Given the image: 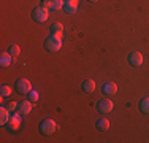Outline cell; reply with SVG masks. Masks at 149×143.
I'll list each match as a JSON object with an SVG mask.
<instances>
[{"label": "cell", "mask_w": 149, "mask_h": 143, "mask_svg": "<svg viewBox=\"0 0 149 143\" xmlns=\"http://www.w3.org/2000/svg\"><path fill=\"white\" fill-rule=\"evenodd\" d=\"M57 129V124H56L54 119H51V118H46L40 123V132L43 135H51L54 134V130Z\"/></svg>", "instance_id": "1"}, {"label": "cell", "mask_w": 149, "mask_h": 143, "mask_svg": "<svg viewBox=\"0 0 149 143\" xmlns=\"http://www.w3.org/2000/svg\"><path fill=\"white\" fill-rule=\"evenodd\" d=\"M45 48L48 49V51L51 53H56L59 51L60 48H62V38L59 37H54V35H51V37H48L45 40Z\"/></svg>", "instance_id": "2"}, {"label": "cell", "mask_w": 149, "mask_h": 143, "mask_svg": "<svg viewBox=\"0 0 149 143\" xmlns=\"http://www.w3.org/2000/svg\"><path fill=\"white\" fill-rule=\"evenodd\" d=\"M32 18H33L35 22H45V21L49 18V10L45 8L43 5H41V6H37V8L32 11Z\"/></svg>", "instance_id": "3"}, {"label": "cell", "mask_w": 149, "mask_h": 143, "mask_svg": "<svg viewBox=\"0 0 149 143\" xmlns=\"http://www.w3.org/2000/svg\"><path fill=\"white\" fill-rule=\"evenodd\" d=\"M15 89L19 94H29L32 91V84H30L29 80H26V78H19L15 84Z\"/></svg>", "instance_id": "4"}, {"label": "cell", "mask_w": 149, "mask_h": 143, "mask_svg": "<svg viewBox=\"0 0 149 143\" xmlns=\"http://www.w3.org/2000/svg\"><path fill=\"white\" fill-rule=\"evenodd\" d=\"M113 107H114V103L111 102L109 99H103V100H98V105H97V108H98V111L100 113H109L113 110Z\"/></svg>", "instance_id": "5"}, {"label": "cell", "mask_w": 149, "mask_h": 143, "mask_svg": "<svg viewBox=\"0 0 149 143\" xmlns=\"http://www.w3.org/2000/svg\"><path fill=\"white\" fill-rule=\"evenodd\" d=\"M78 5H79V2L78 0H67L65 3H63V11H65L67 14H73L78 11Z\"/></svg>", "instance_id": "6"}, {"label": "cell", "mask_w": 149, "mask_h": 143, "mask_svg": "<svg viewBox=\"0 0 149 143\" xmlns=\"http://www.w3.org/2000/svg\"><path fill=\"white\" fill-rule=\"evenodd\" d=\"M129 64H130V65H133V67H140L141 64H143V54H141V53H138V51L130 53Z\"/></svg>", "instance_id": "7"}, {"label": "cell", "mask_w": 149, "mask_h": 143, "mask_svg": "<svg viewBox=\"0 0 149 143\" xmlns=\"http://www.w3.org/2000/svg\"><path fill=\"white\" fill-rule=\"evenodd\" d=\"M63 0H43V6L48 10H60L63 8Z\"/></svg>", "instance_id": "8"}, {"label": "cell", "mask_w": 149, "mask_h": 143, "mask_svg": "<svg viewBox=\"0 0 149 143\" xmlns=\"http://www.w3.org/2000/svg\"><path fill=\"white\" fill-rule=\"evenodd\" d=\"M102 91H103V94H105V95H114L116 92H118V84L113 83V81H108V83H105V84H103Z\"/></svg>", "instance_id": "9"}, {"label": "cell", "mask_w": 149, "mask_h": 143, "mask_svg": "<svg viewBox=\"0 0 149 143\" xmlns=\"http://www.w3.org/2000/svg\"><path fill=\"white\" fill-rule=\"evenodd\" d=\"M17 111L21 114H29L32 111V102L30 100H22L17 103Z\"/></svg>", "instance_id": "10"}, {"label": "cell", "mask_w": 149, "mask_h": 143, "mask_svg": "<svg viewBox=\"0 0 149 143\" xmlns=\"http://www.w3.org/2000/svg\"><path fill=\"white\" fill-rule=\"evenodd\" d=\"M62 34H63V24L62 22H54L52 24L51 26V35L62 38Z\"/></svg>", "instance_id": "11"}, {"label": "cell", "mask_w": 149, "mask_h": 143, "mask_svg": "<svg viewBox=\"0 0 149 143\" xmlns=\"http://www.w3.org/2000/svg\"><path fill=\"white\" fill-rule=\"evenodd\" d=\"M10 118H11V114H10V110L6 108V107H2V108H0V124H2V126L8 124Z\"/></svg>", "instance_id": "12"}, {"label": "cell", "mask_w": 149, "mask_h": 143, "mask_svg": "<svg viewBox=\"0 0 149 143\" xmlns=\"http://www.w3.org/2000/svg\"><path fill=\"white\" fill-rule=\"evenodd\" d=\"M13 64V56L10 53H2L0 54V65L2 67H10Z\"/></svg>", "instance_id": "13"}, {"label": "cell", "mask_w": 149, "mask_h": 143, "mask_svg": "<svg viewBox=\"0 0 149 143\" xmlns=\"http://www.w3.org/2000/svg\"><path fill=\"white\" fill-rule=\"evenodd\" d=\"M19 121H21V113L19 114H13V116L10 118V121H8L10 129H11V130H17V127H19Z\"/></svg>", "instance_id": "14"}, {"label": "cell", "mask_w": 149, "mask_h": 143, "mask_svg": "<svg viewBox=\"0 0 149 143\" xmlns=\"http://www.w3.org/2000/svg\"><path fill=\"white\" fill-rule=\"evenodd\" d=\"M81 88H83L84 92L91 94V92H94V89H95V81H94V80H86V81L83 83V86H81Z\"/></svg>", "instance_id": "15"}, {"label": "cell", "mask_w": 149, "mask_h": 143, "mask_svg": "<svg viewBox=\"0 0 149 143\" xmlns=\"http://www.w3.org/2000/svg\"><path fill=\"white\" fill-rule=\"evenodd\" d=\"M95 126H97V129H98L100 132H106V130L109 129V121L105 119V118H102V119L97 121V124H95Z\"/></svg>", "instance_id": "16"}, {"label": "cell", "mask_w": 149, "mask_h": 143, "mask_svg": "<svg viewBox=\"0 0 149 143\" xmlns=\"http://www.w3.org/2000/svg\"><path fill=\"white\" fill-rule=\"evenodd\" d=\"M140 110H141V113L149 114V97H144L140 102Z\"/></svg>", "instance_id": "17"}, {"label": "cell", "mask_w": 149, "mask_h": 143, "mask_svg": "<svg viewBox=\"0 0 149 143\" xmlns=\"http://www.w3.org/2000/svg\"><path fill=\"white\" fill-rule=\"evenodd\" d=\"M0 95H2V99L11 95V88H10V86H6V84H3L2 88H0Z\"/></svg>", "instance_id": "18"}, {"label": "cell", "mask_w": 149, "mask_h": 143, "mask_svg": "<svg viewBox=\"0 0 149 143\" xmlns=\"http://www.w3.org/2000/svg\"><path fill=\"white\" fill-rule=\"evenodd\" d=\"M8 53L11 54L13 57H16V56H19V53H21V48L17 45H10V48H8Z\"/></svg>", "instance_id": "19"}, {"label": "cell", "mask_w": 149, "mask_h": 143, "mask_svg": "<svg viewBox=\"0 0 149 143\" xmlns=\"http://www.w3.org/2000/svg\"><path fill=\"white\" fill-rule=\"evenodd\" d=\"M38 97H40L38 91H30V92H29V100H30V102H37Z\"/></svg>", "instance_id": "20"}, {"label": "cell", "mask_w": 149, "mask_h": 143, "mask_svg": "<svg viewBox=\"0 0 149 143\" xmlns=\"http://www.w3.org/2000/svg\"><path fill=\"white\" fill-rule=\"evenodd\" d=\"M6 108H8L10 111H13V110H16V108H17V103H16V102H10L8 105H6Z\"/></svg>", "instance_id": "21"}, {"label": "cell", "mask_w": 149, "mask_h": 143, "mask_svg": "<svg viewBox=\"0 0 149 143\" xmlns=\"http://www.w3.org/2000/svg\"><path fill=\"white\" fill-rule=\"evenodd\" d=\"M89 2H92V3H94V2H98V0H89Z\"/></svg>", "instance_id": "22"}]
</instances>
